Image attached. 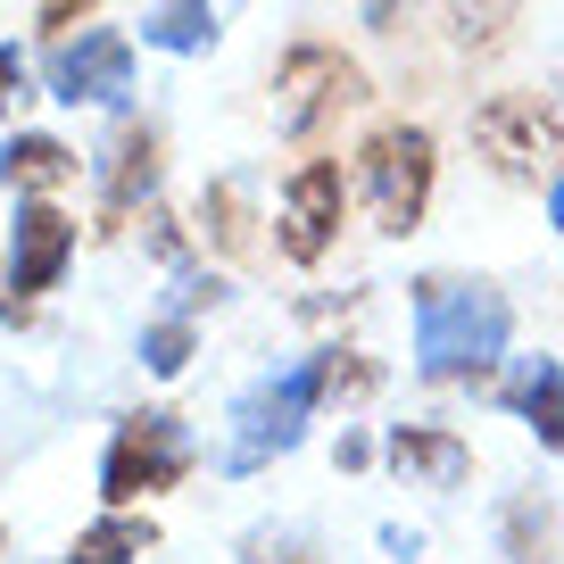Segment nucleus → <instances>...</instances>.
I'll use <instances>...</instances> for the list:
<instances>
[{
    "label": "nucleus",
    "instance_id": "1",
    "mask_svg": "<svg viewBox=\"0 0 564 564\" xmlns=\"http://www.w3.org/2000/svg\"><path fill=\"white\" fill-rule=\"evenodd\" d=\"M514 340V307L490 282L423 274L415 282V373L423 382H481Z\"/></svg>",
    "mask_w": 564,
    "mask_h": 564
},
{
    "label": "nucleus",
    "instance_id": "2",
    "mask_svg": "<svg viewBox=\"0 0 564 564\" xmlns=\"http://www.w3.org/2000/svg\"><path fill=\"white\" fill-rule=\"evenodd\" d=\"M432 183H441V141L423 133V124L399 117V124H373L357 141V192L373 208V232L406 241L423 225V208H432Z\"/></svg>",
    "mask_w": 564,
    "mask_h": 564
},
{
    "label": "nucleus",
    "instance_id": "3",
    "mask_svg": "<svg viewBox=\"0 0 564 564\" xmlns=\"http://www.w3.org/2000/svg\"><path fill=\"white\" fill-rule=\"evenodd\" d=\"M316 406H324V349L241 390V406H232V457L225 465H232V474H258V465L291 457V448L307 441Z\"/></svg>",
    "mask_w": 564,
    "mask_h": 564
},
{
    "label": "nucleus",
    "instance_id": "4",
    "mask_svg": "<svg viewBox=\"0 0 564 564\" xmlns=\"http://www.w3.org/2000/svg\"><path fill=\"white\" fill-rule=\"evenodd\" d=\"M192 465H199V448H192V432H183V415H166V406H133V415L108 432L100 498H108V507H141V498L175 490Z\"/></svg>",
    "mask_w": 564,
    "mask_h": 564
},
{
    "label": "nucleus",
    "instance_id": "5",
    "mask_svg": "<svg viewBox=\"0 0 564 564\" xmlns=\"http://www.w3.org/2000/svg\"><path fill=\"white\" fill-rule=\"evenodd\" d=\"M474 150L490 159V175L507 183H556L564 166V117L540 91H498L474 108Z\"/></svg>",
    "mask_w": 564,
    "mask_h": 564
},
{
    "label": "nucleus",
    "instance_id": "6",
    "mask_svg": "<svg viewBox=\"0 0 564 564\" xmlns=\"http://www.w3.org/2000/svg\"><path fill=\"white\" fill-rule=\"evenodd\" d=\"M366 100V67L333 42H300V51H282L274 67V133L282 141H316L324 124H340V108Z\"/></svg>",
    "mask_w": 564,
    "mask_h": 564
},
{
    "label": "nucleus",
    "instance_id": "7",
    "mask_svg": "<svg viewBox=\"0 0 564 564\" xmlns=\"http://www.w3.org/2000/svg\"><path fill=\"white\" fill-rule=\"evenodd\" d=\"M340 225H349V175H340V159H307L300 175L282 183V208H274V249L291 265H324L340 241Z\"/></svg>",
    "mask_w": 564,
    "mask_h": 564
},
{
    "label": "nucleus",
    "instance_id": "8",
    "mask_svg": "<svg viewBox=\"0 0 564 564\" xmlns=\"http://www.w3.org/2000/svg\"><path fill=\"white\" fill-rule=\"evenodd\" d=\"M159 175H166V133L150 117H124L100 150V225L117 241L124 225H141V208H159Z\"/></svg>",
    "mask_w": 564,
    "mask_h": 564
},
{
    "label": "nucleus",
    "instance_id": "9",
    "mask_svg": "<svg viewBox=\"0 0 564 564\" xmlns=\"http://www.w3.org/2000/svg\"><path fill=\"white\" fill-rule=\"evenodd\" d=\"M133 91V42L117 25H84L75 42L51 51V100L67 108H117Z\"/></svg>",
    "mask_w": 564,
    "mask_h": 564
},
{
    "label": "nucleus",
    "instance_id": "10",
    "mask_svg": "<svg viewBox=\"0 0 564 564\" xmlns=\"http://www.w3.org/2000/svg\"><path fill=\"white\" fill-rule=\"evenodd\" d=\"M67 258H75V216L58 199H25L18 225H9V282H18V300L34 307L42 291H58Z\"/></svg>",
    "mask_w": 564,
    "mask_h": 564
},
{
    "label": "nucleus",
    "instance_id": "11",
    "mask_svg": "<svg viewBox=\"0 0 564 564\" xmlns=\"http://www.w3.org/2000/svg\"><path fill=\"white\" fill-rule=\"evenodd\" d=\"M382 457L406 490H465V474H474V448L457 432H441V423H399L382 441Z\"/></svg>",
    "mask_w": 564,
    "mask_h": 564
},
{
    "label": "nucleus",
    "instance_id": "12",
    "mask_svg": "<svg viewBox=\"0 0 564 564\" xmlns=\"http://www.w3.org/2000/svg\"><path fill=\"white\" fill-rule=\"evenodd\" d=\"M498 399L531 423V441L564 457V366L556 357H514V373L498 382Z\"/></svg>",
    "mask_w": 564,
    "mask_h": 564
},
{
    "label": "nucleus",
    "instance_id": "13",
    "mask_svg": "<svg viewBox=\"0 0 564 564\" xmlns=\"http://www.w3.org/2000/svg\"><path fill=\"white\" fill-rule=\"evenodd\" d=\"M0 183L18 199H58L75 183V150L51 133H9V150H0Z\"/></svg>",
    "mask_w": 564,
    "mask_h": 564
},
{
    "label": "nucleus",
    "instance_id": "14",
    "mask_svg": "<svg viewBox=\"0 0 564 564\" xmlns=\"http://www.w3.org/2000/svg\"><path fill=\"white\" fill-rule=\"evenodd\" d=\"M199 241H208L216 258H249V249H258V208H249V183L216 175L208 192H199Z\"/></svg>",
    "mask_w": 564,
    "mask_h": 564
},
{
    "label": "nucleus",
    "instance_id": "15",
    "mask_svg": "<svg viewBox=\"0 0 564 564\" xmlns=\"http://www.w3.org/2000/svg\"><path fill=\"white\" fill-rule=\"evenodd\" d=\"M150 540H159V531H150V514L108 507L100 523H91V531H75V547H67V556H51V564H133Z\"/></svg>",
    "mask_w": 564,
    "mask_h": 564
},
{
    "label": "nucleus",
    "instance_id": "16",
    "mask_svg": "<svg viewBox=\"0 0 564 564\" xmlns=\"http://www.w3.org/2000/svg\"><path fill=\"white\" fill-rule=\"evenodd\" d=\"M141 42L166 58H199L216 42V0H159L150 18H141Z\"/></svg>",
    "mask_w": 564,
    "mask_h": 564
},
{
    "label": "nucleus",
    "instance_id": "17",
    "mask_svg": "<svg viewBox=\"0 0 564 564\" xmlns=\"http://www.w3.org/2000/svg\"><path fill=\"white\" fill-rule=\"evenodd\" d=\"M441 18H448V42H457L465 58H490L498 42L514 34L523 0H441Z\"/></svg>",
    "mask_w": 564,
    "mask_h": 564
},
{
    "label": "nucleus",
    "instance_id": "18",
    "mask_svg": "<svg viewBox=\"0 0 564 564\" xmlns=\"http://www.w3.org/2000/svg\"><path fill=\"white\" fill-rule=\"evenodd\" d=\"M192 349H199V333H192V316H175V307H166L159 324H141V366L159 373V382H175V373L192 366Z\"/></svg>",
    "mask_w": 564,
    "mask_h": 564
},
{
    "label": "nucleus",
    "instance_id": "19",
    "mask_svg": "<svg viewBox=\"0 0 564 564\" xmlns=\"http://www.w3.org/2000/svg\"><path fill=\"white\" fill-rule=\"evenodd\" d=\"M547 531H556L547 498H514V507H507V556L514 564H540L547 556Z\"/></svg>",
    "mask_w": 564,
    "mask_h": 564
},
{
    "label": "nucleus",
    "instance_id": "20",
    "mask_svg": "<svg viewBox=\"0 0 564 564\" xmlns=\"http://www.w3.org/2000/svg\"><path fill=\"white\" fill-rule=\"evenodd\" d=\"M373 357L366 349H324V399H340V406H357V399H373Z\"/></svg>",
    "mask_w": 564,
    "mask_h": 564
},
{
    "label": "nucleus",
    "instance_id": "21",
    "mask_svg": "<svg viewBox=\"0 0 564 564\" xmlns=\"http://www.w3.org/2000/svg\"><path fill=\"white\" fill-rule=\"evenodd\" d=\"M208 307H225V274H208L199 258L175 265V316H208Z\"/></svg>",
    "mask_w": 564,
    "mask_h": 564
},
{
    "label": "nucleus",
    "instance_id": "22",
    "mask_svg": "<svg viewBox=\"0 0 564 564\" xmlns=\"http://www.w3.org/2000/svg\"><path fill=\"white\" fill-rule=\"evenodd\" d=\"M141 241H150V258H166V265L192 258V232H183L166 208H141Z\"/></svg>",
    "mask_w": 564,
    "mask_h": 564
},
{
    "label": "nucleus",
    "instance_id": "23",
    "mask_svg": "<svg viewBox=\"0 0 564 564\" xmlns=\"http://www.w3.org/2000/svg\"><path fill=\"white\" fill-rule=\"evenodd\" d=\"M91 9H100V0H34V18H42V34H51V42H67Z\"/></svg>",
    "mask_w": 564,
    "mask_h": 564
},
{
    "label": "nucleus",
    "instance_id": "24",
    "mask_svg": "<svg viewBox=\"0 0 564 564\" xmlns=\"http://www.w3.org/2000/svg\"><path fill=\"white\" fill-rule=\"evenodd\" d=\"M241 564H324V556H307L300 540H265V531H258V540L241 547Z\"/></svg>",
    "mask_w": 564,
    "mask_h": 564
},
{
    "label": "nucleus",
    "instance_id": "25",
    "mask_svg": "<svg viewBox=\"0 0 564 564\" xmlns=\"http://www.w3.org/2000/svg\"><path fill=\"white\" fill-rule=\"evenodd\" d=\"M18 100H25V51H18V42H0V117H9Z\"/></svg>",
    "mask_w": 564,
    "mask_h": 564
},
{
    "label": "nucleus",
    "instance_id": "26",
    "mask_svg": "<svg viewBox=\"0 0 564 564\" xmlns=\"http://www.w3.org/2000/svg\"><path fill=\"white\" fill-rule=\"evenodd\" d=\"M0 324H34V307L18 300V282H9V274H0Z\"/></svg>",
    "mask_w": 564,
    "mask_h": 564
},
{
    "label": "nucleus",
    "instance_id": "27",
    "mask_svg": "<svg viewBox=\"0 0 564 564\" xmlns=\"http://www.w3.org/2000/svg\"><path fill=\"white\" fill-rule=\"evenodd\" d=\"M373 457V441H366V432H340V465H349V474H357V465H366Z\"/></svg>",
    "mask_w": 564,
    "mask_h": 564
},
{
    "label": "nucleus",
    "instance_id": "28",
    "mask_svg": "<svg viewBox=\"0 0 564 564\" xmlns=\"http://www.w3.org/2000/svg\"><path fill=\"white\" fill-rule=\"evenodd\" d=\"M399 9H406V0H366V25H382V34H390V25H399Z\"/></svg>",
    "mask_w": 564,
    "mask_h": 564
},
{
    "label": "nucleus",
    "instance_id": "29",
    "mask_svg": "<svg viewBox=\"0 0 564 564\" xmlns=\"http://www.w3.org/2000/svg\"><path fill=\"white\" fill-rule=\"evenodd\" d=\"M547 225H556V232H564V175H556V183H547Z\"/></svg>",
    "mask_w": 564,
    "mask_h": 564
},
{
    "label": "nucleus",
    "instance_id": "30",
    "mask_svg": "<svg viewBox=\"0 0 564 564\" xmlns=\"http://www.w3.org/2000/svg\"><path fill=\"white\" fill-rule=\"evenodd\" d=\"M0 547H9V531H0Z\"/></svg>",
    "mask_w": 564,
    "mask_h": 564
}]
</instances>
